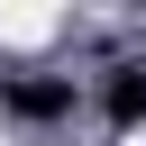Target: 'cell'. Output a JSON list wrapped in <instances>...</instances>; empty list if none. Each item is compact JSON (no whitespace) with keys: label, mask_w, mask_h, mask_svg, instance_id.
I'll return each mask as SVG.
<instances>
[{"label":"cell","mask_w":146,"mask_h":146,"mask_svg":"<svg viewBox=\"0 0 146 146\" xmlns=\"http://www.w3.org/2000/svg\"><path fill=\"white\" fill-rule=\"evenodd\" d=\"M0 110L27 119V128H55V119H73V82L64 73H18V82H0Z\"/></svg>","instance_id":"1"},{"label":"cell","mask_w":146,"mask_h":146,"mask_svg":"<svg viewBox=\"0 0 146 146\" xmlns=\"http://www.w3.org/2000/svg\"><path fill=\"white\" fill-rule=\"evenodd\" d=\"M100 110H110V128H119V137H128V128H146V64H110Z\"/></svg>","instance_id":"2"}]
</instances>
